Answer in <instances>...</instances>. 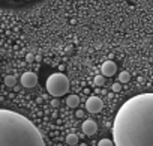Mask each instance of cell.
I'll return each instance as SVG.
<instances>
[{"label":"cell","mask_w":153,"mask_h":146,"mask_svg":"<svg viewBox=\"0 0 153 146\" xmlns=\"http://www.w3.org/2000/svg\"><path fill=\"white\" fill-rule=\"evenodd\" d=\"M116 146H153V94L129 98L113 124Z\"/></svg>","instance_id":"obj_1"},{"label":"cell","mask_w":153,"mask_h":146,"mask_svg":"<svg viewBox=\"0 0 153 146\" xmlns=\"http://www.w3.org/2000/svg\"><path fill=\"white\" fill-rule=\"evenodd\" d=\"M0 146H45V142L27 118L0 109Z\"/></svg>","instance_id":"obj_2"},{"label":"cell","mask_w":153,"mask_h":146,"mask_svg":"<svg viewBox=\"0 0 153 146\" xmlns=\"http://www.w3.org/2000/svg\"><path fill=\"white\" fill-rule=\"evenodd\" d=\"M47 91L54 98H59V97L68 94V91H69V80H68V77L63 76V74H59V72L50 76L47 79Z\"/></svg>","instance_id":"obj_3"},{"label":"cell","mask_w":153,"mask_h":146,"mask_svg":"<svg viewBox=\"0 0 153 146\" xmlns=\"http://www.w3.org/2000/svg\"><path fill=\"white\" fill-rule=\"evenodd\" d=\"M86 107H87V110L90 113H99L102 110V107H104V103L98 97H90L87 100V103H86Z\"/></svg>","instance_id":"obj_4"},{"label":"cell","mask_w":153,"mask_h":146,"mask_svg":"<svg viewBox=\"0 0 153 146\" xmlns=\"http://www.w3.org/2000/svg\"><path fill=\"white\" fill-rule=\"evenodd\" d=\"M36 83H38V76L35 74V72H30L29 71V72H24V74L21 76V85L24 88H27V89L35 88Z\"/></svg>","instance_id":"obj_5"},{"label":"cell","mask_w":153,"mask_h":146,"mask_svg":"<svg viewBox=\"0 0 153 146\" xmlns=\"http://www.w3.org/2000/svg\"><path fill=\"white\" fill-rule=\"evenodd\" d=\"M101 71H102V76L104 77H113L116 74V71H117V65L113 60H107V62L102 63Z\"/></svg>","instance_id":"obj_6"},{"label":"cell","mask_w":153,"mask_h":146,"mask_svg":"<svg viewBox=\"0 0 153 146\" xmlns=\"http://www.w3.org/2000/svg\"><path fill=\"white\" fill-rule=\"evenodd\" d=\"M96 131H98V125H96L95 121L87 119V121L83 122V133H84L86 136H93Z\"/></svg>","instance_id":"obj_7"},{"label":"cell","mask_w":153,"mask_h":146,"mask_svg":"<svg viewBox=\"0 0 153 146\" xmlns=\"http://www.w3.org/2000/svg\"><path fill=\"white\" fill-rule=\"evenodd\" d=\"M66 104H68L69 107H78V104H80V98L76 97V95H69V97L66 98Z\"/></svg>","instance_id":"obj_8"},{"label":"cell","mask_w":153,"mask_h":146,"mask_svg":"<svg viewBox=\"0 0 153 146\" xmlns=\"http://www.w3.org/2000/svg\"><path fill=\"white\" fill-rule=\"evenodd\" d=\"M66 143L71 145V146L78 145V136H76V134H69V136H66Z\"/></svg>","instance_id":"obj_9"},{"label":"cell","mask_w":153,"mask_h":146,"mask_svg":"<svg viewBox=\"0 0 153 146\" xmlns=\"http://www.w3.org/2000/svg\"><path fill=\"white\" fill-rule=\"evenodd\" d=\"M129 80H131V74H129L128 71H122L120 74H119V82L120 83H128Z\"/></svg>","instance_id":"obj_10"},{"label":"cell","mask_w":153,"mask_h":146,"mask_svg":"<svg viewBox=\"0 0 153 146\" xmlns=\"http://www.w3.org/2000/svg\"><path fill=\"white\" fill-rule=\"evenodd\" d=\"M5 85H6L8 88H14V86L17 85V79H15L14 76H6V77H5Z\"/></svg>","instance_id":"obj_11"},{"label":"cell","mask_w":153,"mask_h":146,"mask_svg":"<svg viewBox=\"0 0 153 146\" xmlns=\"http://www.w3.org/2000/svg\"><path fill=\"white\" fill-rule=\"evenodd\" d=\"M98 146H116V145H114V142H111L108 139H102V140H99Z\"/></svg>","instance_id":"obj_12"},{"label":"cell","mask_w":153,"mask_h":146,"mask_svg":"<svg viewBox=\"0 0 153 146\" xmlns=\"http://www.w3.org/2000/svg\"><path fill=\"white\" fill-rule=\"evenodd\" d=\"M104 83H105V77L104 76H96L95 77V85L96 86H102Z\"/></svg>","instance_id":"obj_13"},{"label":"cell","mask_w":153,"mask_h":146,"mask_svg":"<svg viewBox=\"0 0 153 146\" xmlns=\"http://www.w3.org/2000/svg\"><path fill=\"white\" fill-rule=\"evenodd\" d=\"M120 89H122V85H120V82H116V83L113 85V91H114V92H119Z\"/></svg>","instance_id":"obj_14"},{"label":"cell","mask_w":153,"mask_h":146,"mask_svg":"<svg viewBox=\"0 0 153 146\" xmlns=\"http://www.w3.org/2000/svg\"><path fill=\"white\" fill-rule=\"evenodd\" d=\"M51 106H53V107H59V100H57V98H54V100L51 101Z\"/></svg>","instance_id":"obj_15"},{"label":"cell","mask_w":153,"mask_h":146,"mask_svg":"<svg viewBox=\"0 0 153 146\" xmlns=\"http://www.w3.org/2000/svg\"><path fill=\"white\" fill-rule=\"evenodd\" d=\"M75 116L76 118H83V110H76L75 112Z\"/></svg>","instance_id":"obj_16"},{"label":"cell","mask_w":153,"mask_h":146,"mask_svg":"<svg viewBox=\"0 0 153 146\" xmlns=\"http://www.w3.org/2000/svg\"><path fill=\"white\" fill-rule=\"evenodd\" d=\"M27 60H33V54H27Z\"/></svg>","instance_id":"obj_17"},{"label":"cell","mask_w":153,"mask_h":146,"mask_svg":"<svg viewBox=\"0 0 153 146\" xmlns=\"http://www.w3.org/2000/svg\"><path fill=\"white\" fill-rule=\"evenodd\" d=\"M80 146H86V143H81V145H80Z\"/></svg>","instance_id":"obj_18"}]
</instances>
